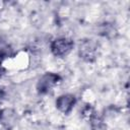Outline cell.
I'll return each instance as SVG.
<instances>
[{
	"label": "cell",
	"mask_w": 130,
	"mask_h": 130,
	"mask_svg": "<svg viewBox=\"0 0 130 130\" xmlns=\"http://www.w3.org/2000/svg\"><path fill=\"white\" fill-rule=\"evenodd\" d=\"M79 51H80V56H82L83 58H86V59L89 60L94 55L95 45L91 41H85L80 45Z\"/></svg>",
	"instance_id": "4"
},
{
	"label": "cell",
	"mask_w": 130,
	"mask_h": 130,
	"mask_svg": "<svg viewBox=\"0 0 130 130\" xmlns=\"http://www.w3.org/2000/svg\"><path fill=\"white\" fill-rule=\"evenodd\" d=\"M2 100H3V90H2V88L0 87V104H1Z\"/></svg>",
	"instance_id": "5"
},
{
	"label": "cell",
	"mask_w": 130,
	"mask_h": 130,
	"mask_svg": "<svg viewBox=\"0 0 130 130\" xmlns=\"http://www.w3.org/2000/svg\"><path fill=\"white\" fill-rule=\"evenodd\" d=\"M74 43L69 38H58L51 43V51L56 57H64L71 52Z\"/></svg>",
	"instance_id": "1"
},
{
	"label": "cell",
	"mask_w": 130,
	"mask_h": 130,
	"mask_svg": "<svg viewBox=\"0 0 130 130\" xmlns=\"http://www.w3.org/2000/svg\"><path fill=\"white\" fill-rule=\"evenodd\" d=\"M75 103H76V99L73 94L64 93L58 96V99L56 100V107L61 113L68 114L72 111Z\"/></svg>",
	"instance_id": "2"
},
{
	"label": "cell",
	"mask_w": 130,
	"mask_h": 130,
	"mask_svg": "<svg viewBox=\"0 0 130 130\" xmlns=\"http://www.w3.org/2000/svg\"><path fill=\"white\" fill-rule=\"evenodd\" d=\"M59 80V76L57 74L54 73H46L44 74L38 81L37 84V88L40 92L44 93V92H48L49 90H51V88L57 84Z\"/></svg>",
	"instance_id": "3"
}]
</instances>
